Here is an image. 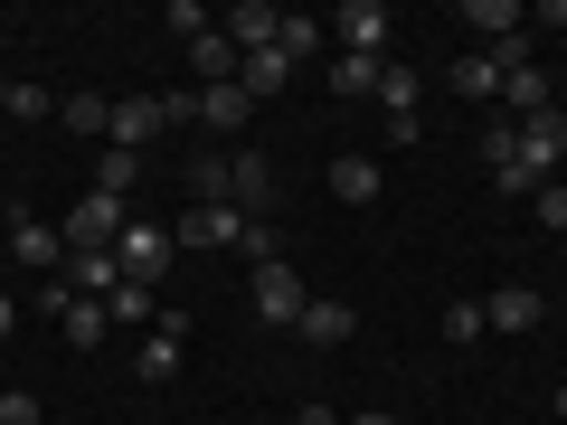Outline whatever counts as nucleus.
I'll return each mask as SVG.
<instances>
[{
  "label": "nucleus",
  "mask_w": 567,
  "mask_h": 425,
  "mask_svg": "<svg viewBox=\"0 0 567 425\" xmlns=\"http://www.w3.org/2000/svg\"><path fill=\"white\" fill-rule=\"evenodd\" d=\"M0 237H10V256H20L29 265V274H58V265H66V237H58V227H48V218H29V208H20V218H10V227H0Z\"/></svg>",
  "instance_id": "1a4fd4ad"
},
{
  "label": "nucleus",
  "mask_w": 567,
  "mask_h": 425,
  "mask_svg": "<svg viewBox=\"0 0 567 425\" xmlns=\"http://www.w3.org/2000/svg\"><path fill=\"white\" fill-rule=\"evenodd\" d=\"M322 39H331V20H303V10H284V39H275V58H284V66H303Z\"/></svg>",
  "instance_id": "aec40b11"
},
{
  "label": "nucleus",
  "mask_w": 567,
  "mask_h": 425,
  "mask_svg": "<svg viewBox=\"0 0 567 425\" xmlns=\"http://www.w3.org/2000/svg\"><path fill=\"white\" fill-rule=\"evenodd\" d=\"M0 114H10V76H0Z\"/></svg>",
  "instance_id": "c9c22d12"
},
{
  "label": "nucleus",
  "mask_w": 567,
  "mask_h": 425,
  "mask_svg": "<svg viewBox=\"0 0 567 425\" xmlns=\"http://www.w3.org/2000/svg\"><path fill=\"white\" fill-rule=\"evenodd\" d=\"M152 133H171V104H162V95H123V104H114V133H104V142H114V152H142Z\"/></svg>",
  "instance_id": "9d476101"
},
{
  "label": "nucleus",
  "mask_w": 567,
  "mask_h": 425,
  "mask_svg": "<svg viewBox=\"0 0 567 425\" xmlns=\"http://www.w3.org/2000/svg\"><path fill=\"white\" fill-rule=\"evenodd\" d=\"M218 39L237 48V58H265V48L284 39V10H275V0H237V10L218 20Z\"/></svg>",
  "instance_id": "0eeeda50"
},
{
  "label": "nucleus",
  "mask_w": 567,
  "mask_h": 425,
  "mask_svg": "<svg viewBox=\"0 0 567 425\" xmlns=\"http://www.w3.org/2000/svg\"><path fill=\"white\" fill-rule=\"evenodd\" d=\"M483 331H492V322H483V303H445V341H454V350L483 341Z\"/></svg>",
  "instance_id": "a878e982"
},
{
  "label": "nucleus",
  "mask_w": 567,
  "mask_h": 425,
  "mask_svg": "<svg viewBox=\"0 0 567 425\" xmlns=\"http://www.w3.org/2000/svg\"><path fill=\"white\" fill-rule=\"evenodd\" d=\"M48 312H58V331H66L76 350H95L104 331H114V312H104V303H76V293H66V303H48Z\"/></svg>",
  "instance_id": "6ab92c4d"
},
{
  "label": "nucleus",
  "mask_w": 567,
  "mask_h": 425,
  "mask_svg": "<svg viewBox=\"0 0 567 425\" xmlns=\"http://www.w3.org/2000/svg\"><path fill=\"white\" fill-rule=\"evenodd\" d=\"M293 425H341V406H293Z\"/></svg>",
  "instance_id": "2f4dec72"
},
{
  "label": "nucleus",
  "mask_w": 567,
  "mask_h": 425,
  "mask_svg": "<svg viewBox=\"0 0 567 425\" xmlns=\"http://www.w3.org/2000/svg\"><path fill=\"white\" fill-rule=\"evenodd\" d=\"M379 114H388V133H398V142H416V66H388Z\"/></svg>",
  "instance_id": "2eb2a0df"
},
{
  "label": "nucleus",
  "mask_w": 567,
  "mask_h": 425,
  "mask_svg": "<svg viewBox=\"0 0 567 425\" xmlns=\"http://www.w3.org/2000/svg\"><path fill=\"white\" fill-rule=\"evenodd\" d=\"M171 256H181V246H171V227H123L114 237V265H123V283H152V293H162V274H171Z\"/></svg>",
  "instance_id": "f03ea898"
},
{
  "label": "nucleus",
  "mask_w": 567,
  "mask_h": 425,
  "mask_svg": "<svg viewBox=\"0 0 567 425\" xmlns=\"http://www.w3.org/2000/svg\"><path fill=\"white\" fill-rule=\"evenodd\" d=\"M539 218H548V227L567 237V180H548V189H539Z\"/></svg>",
  "instance_id": "7c9ffc66"
},
{
  "label": "nucleus",
  "mask_w": 567,
  "mask_h": 425,
  "mask_svg": "<svg viewBox=\"0 0 567 425\" xmlns=\"http://www.w3.org/2000/svg\"><path fill=\"white\" fill-rule=\"evenodd\" d=\"M0 425H48V406L29 397V387H10V397H0Z\"/></svg>",
  "instance_id": "c756f323"
},
{
  "label": "nucleus",
  "mask_w": 567,
  "mask_h": 425,
  "mask_svg": "<svg viewBox=\"0 0 567 425\" xmlns=\"http://www.w3.org/2000/svg\"><path fill=\"white\" fill-rule=\"evenodd\" d=\"M558 341H567V312H558Z\"/></svg>",
  "instance_id": "e433bc0d"
},
{
  "label": "nucleus",
  "mask_w": 567,
  "mask_h": 425,
  "mask_svg": "<svg viewBox=\"0 0 567 425\" xmlns=\"http://www.w3.org/2000/svg\"><path fill=\"white\" fill-rule=\"evenodd\" d=\"M189 66H199V85H227V76L246 66V58H237L227 39H218V29H208V39H189Z\"/></svg>",
  "instance_id": "5701e85b"
},
{
  "label": "nucleus",
  "mask_w": 567,
  "mask_h": 425,
  "mask_svg": "<svg viewBox=\"0 0 567 425\" xmlns=\"http://www.w3.org/2000/svg\"><path fill=\"white\" fill-rule=\"evenodd\" d=\"M10 331H20V303H10V293H0V341H10Z\"/></svg>",
  "instance_id": "72a5a7b5"
},
{
  "label": "nucleus",
  "mask_w": 567,
  "mask_h": 425,
  "mask_svg": "<svg viewBox=\"0 0 567 425\" xmlns=\"http://www.w3.org/2000/svg\"><path fill=\"white\" fill-rule=\"evenodd\" d=\"M341 425H398V416H388V406H360V416H341Z\"/></svg>",
  "instance_id": "473e14b6"
},
{
  "label": "nucleus",
  "mask_w": 567,
  "mask_h": 425,
  "mask_svg": "<svg viewBox=\"0 0 567 425\" xmlns=\"http://www.w3.org/2000/svg\"><path fill=\"white\" fill-rule=\"evenodd\" d=\"M293 341H312V350L350 341V303H331V293H312V303H303V322H293Z\"/></svg>",
  "instance_id": "dca6fc26"
},
{
  "label": "nucleus",
  "mask_w": 567,
  "mask_h": 425,
  "mask_svg": "<svg viewBox=\"0 0 567 425\" xmlns=\"http://www.w3.org/2000/svg\"><path fill=\"white\" fill-rule=\"evenodd\" d=\"M502 104H511V123H520V114H548V76H539V66H511V76H502Z\"/></svg>",
  "instance_id": "412c9836"
},
{
  "label": "nucleus",
  "mask_w": 567,
  "mask_h": 425,
  "mask_svg": "<svg viewBox=\"0 0 567 425\" xmlns=\"http://www.w3.org/2000/svg\"><path fill=\"white\" fill-rule=\"evenodd\" d=\"M445 85H454L464 104H502V66H492V48H464V58L445 66Z\"/></svg>",
  "instance_id": "9b49d317"
},
{
  "label": "nucleus",
  "mask_w": 567,
  "mask_h": 425,
  "mask_svg": "<svg viewBox=\"0 0 567 425\" xmlns=\"http://www.w3.org/2000/svg\"><path fill=\"white\" fill-rule=\"evenodd\" d=\"M379 162H369V152H341V162H331V199H341V208H369V199H379Z\"/></svg>",
  "instance_id": "ddd939ff"
},
{
  "label": "nucleus",
  "mask_w": 567,
  "mask_h": 425,
  "mask_svg": "<svg viewBox=\"0 0 567 425\" xmlns=\"http://www.w3.org/2000/svg\"><path fill=\"white\" fill-rule=\"evenodd\" d=\"M379 85H388V58H331V95L341 104H379Z\"/></svg>",
  "instance_id": "4468645a"
},
{
  "label": "nucleus",
  "mask_w": 567,
  "mask_h": 425,
  "mask_svg": "<svg viewBox=\"0 0 567 425\" xmlns=\"http://www.w3.org/2000/svg\"><path fill=\"white\" fill-rule=\"evenodd\" d=\"M95 189H104V199H133V152H114V142H104V162H95Z\"/></svg>",
  "instance_id": "393cba45"
},
{
  "label": "nucleus",
  "mask_w": 567,
  "mask_h": 425,
  "mask_svg": "<svg viewBox=\"0 0 567 425\" xmlns=\"http://www.w3.org/2000/svg\"><path fill=\"white\" fill-rule=\"evenodd\" d=\"M181 312H162V322H152V341H142L133 350V369H142V387H171V379H181V360H189V341H181Z\"/></svg>",
  "instance_id": "6e6552de"
},
{
  "label": "nucleus",
  "mask_w": 567,
  "mask_h": 425,
  "mask_svg": "<svg viewBox=\"0 0 567 425\" xmlns=\"http://www.w3.org/2000/svg\"><path fill=\"white\" fill-rule=\"evenodd\" d=\"M388 0H341V20H331V39H341V58H388Z\"/></svg>",
  "instance_id": "423d86ee"
},
{
  "label": "nucleus",
  "mask_w": 567,
  "mask_h": 425,
  "mask_svg": "<svg viewBox=\"0 0 567 425\" xmlns=\"http://www.w3.org/2000/svg\"><path fill=\"white\" fill-rule=\"evenodd\" d=\"M123 227H133V218H123V199L85 189V199L66 208V227H58V237H66V256H114V237H123Z\"/></svg>",
  "instance_id": "f257e3e1"
},
{
  "label": "nucleus",
  "mask_w": 567,
  "mask_h": 425,
  "mask_svg": "<svg viewBox=\"0 0 567 425\" xmlns=\"http://www.w3.org/2000/svg\"><path fill=\"white\" fill-rule=\"evenodd\" d=\"M189 199H227V152H208V162L189 170Z\"/></svg>",
  "instance_id": "c85d7f7f"
},
{
  "label": "nucleus",
  "mask_w": 567,
  "mask_h": 425,
  "mask_svg": "<svg viewBox=\"0 0 567 425\" xmlns=\"http://www.w3.org/2000/svg\"><path fill=\"white\" fill-rule=\"evenodd\" d=\"M284 76H293V66H284L275 48H265V58H246V66H237V85H246V95H256V104H265V95H284Z\"/></svg>",
  "instance_id": "b1692460"
},
{
  "label": "nucleus",
  "mask_w": 567,
  "mask_h": 425,
  "mask_svg": "<svg viewBox=\"0 0 567 425\" xmlns=\"http://www.w3.org/2000/svg\"><path fill=\"white\" fill-rule=\"evenodd\" d=\"M246 293H256V312H265V322H275V331H293V322H303V303H312V293H303V274H293V265H256V274H246Z\"/></svg>",
  "instance_id": "7ed1b4c3"
},
{
  "label": "nucleus",
  "mask_w": 567,
  "mask_h": 425,
  "mask_svg": "<svg viewBox=\"0 0 567 425\" xmlns=\"http://www.w3.org/2000/svg\"><path fill=\"white\" fill-rule=\"evenodd\" d=\"M483 322H492V331H539V322H548V303L529 293V283H502V293L483 303Z\"/></svg>",
  "instance_id": "f8f14e48"
},
{
  "label": "nucleus",
  "mask_w": 567,
  "mask_h": 425,
  "mask_svg": "<svg viewBox=\"0 0 567 425\" xmlns=\"http://www.w3.org/2000/svg\"><path fill=\"white\" fill-rule=\"evenodd\" d=\"M162 29H181V39H208V29H218V20H208L199 0H171V10H162Z\"/></svg>",
  "instance_id": "bb28decb"
},
{
  "label": "nucleus",
  "mask_w": 567,
  "mask_h": 425,
  "mask_svg": "<svg viewBox=\"0 0 567 425\" xmlns=\"http://www.w3.org/2000/svg\"><path fill=\"white\" fill-rule=\"evenodd\" d=\"M464 29H483V39L502 48V39H520V29H529V10H520V0H464Z\"/></svg>",
  "instance_id": "a211bd4d"
},
{
  "label": "nucleus",
  "mask_w": 567,
  "mask_h": 425,
  "mask_svg": "<svg viewBox=\"0 0 567 425\" xmlns=\"http://www.w3.org/2000/svg\"><path fill=\"white\" fill-rule=\"evenodd\" d=\"M227 208H237V218H275V162H265V152H227Z\"/></svg>",
  "instance_id": "20e7f679"
},
{
  "label": "nucleus",
  "mask_w": 567,
  "mask_h": 425,
  "mask_svg": "<svg viewBox=\"0 0 567 425\" xmlns=\"http://www.w3.org/2000/svg\"><path fill=\"white\" fill-rule=\"evenodd\" d=\"M104 312H114V331H152V322H162V293H152V283H114Z\"/></svg>",
  "instance_id": "f3484780"
},
{
  "label": "nucleus",
  "mask_w": 567,
  "mask_h": 425,
  "mask_svg": "<svg viewBox=\"0 0 567 425\" xmlns=\"http://www.w3.org/2000/svg\"><path fill=\"white\" fill-rule=\"evenodd\" d=\"M10 114L39 123V114H58V95H48V85H29V76H10Z\"/></svg>",
  "instance_id": "cd10ccee"
},
{
  "label": "nucleus",
  "mask_w": 567,
  "mask_h": 425,
  "mask_svg": "<svg viewBox=\"0 0 567 425\" xmlns=\"http://www.w3.org/2000/svg\"><path fill=\"white\" fill-rule=\"evenodd\" d=\"M58 123H66V133H95V142H104V133H114V95H66Z\"/></svg>",
  "instance_id": "4be33fe9"
},
{
  "label": "nucleus",
  "mask_w": 567,
  "mask_h": 425,
  "mask_svg": "<svg viewBox=\"0 0 567 425\" xmlns=\"http://www.w3.org/2000/svg\"><path fill=\"white\" fill-rule=\"evenodd\" d=\"M246 227H256V218H237L227 199H189L181 227H171V246H246Z\"/></svg>",
  "instance_id": "39448f33"
},
{
  "label": "nucleus",
  "mask_w": 567,
  "mask_h": 425,
  "mask_svg": "<svg viewBox=\"0 0 567 425\" xmlns=\"http://www.w3.org/2000/svg\"><path fill=\"white\" fill-rule=\"evenodd\" d=\"M548 406H558V425H567V387H558V397H548Z\"/></svg>",
  "instance_id": "f704fd0d"
}]
</instances>
